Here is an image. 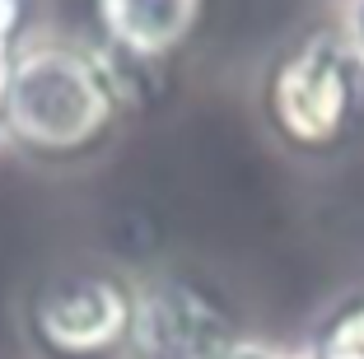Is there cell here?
<instances>
[{"instance_id": "8992f818", "label": "cell", "mask_w": 364, "mask_h": 359, "mask_svg": "<svg viewBox=\"0 0 364 359\" xmlns=\"http://www.w3.org/2000/svg\"><path fill=\"white\" fill-rule=\"evenodd\" d=\"M309 355H318V359H364V294L346 299L341 308L327 313V322L318 327Z\"/></svg>"}, {"instance_id": "3957f363", "label": "cell", "mask_w": 364, "mask_h": 359, "mask_svg": "<svg viewBox=\"0 0 364 359\" xmlns=\"http://www.w3.org/2000/svg\"><path fill=\"white\" fill-rule=\"evenodd\" d=\"M131 313V275L107 266H61L23 299V336L38 359H127Z\"/></svg>"}, {"instance_id": "8fae6325", "label": "cell", "mask_w": 364, "mask_h": 359, "mask_svg": "<svg viewBox=\"0 0 364 359\" xmlns=\"http://www.w3.org/2000/svg\"><path fill=\"white\" fill-rule=\"evenodd\" d=\"M309 359H318V355H309Z\"/></svg>"}, {"instance_id": "277c9868", "label": "cell", "mask_w": 364, "mask_h": 359, "mask_svg": "<svg viewBox=\"0 0 364 359\" xmlns=\"http://www.w3.org/2000/svg\"><path fill=\"white\" fill-rule=\"evenodd\" d=\"M243 336L234 299L210 275L164 266L136 280L127 359H225Z\"/></svg>"}, {"instance_id": "5b68a950", "label": "cell", "mask_w": 364, "mask_h": 359, "mask_svg": "<svg viewBox=\"0 0 364 359\" xmlns=\"http://www.w3.org/2000/svg\"><path fill=\"white\" fill-rule=\"evenodd\" d=\"M94 38L136 61L178 65V56L201 33L210 0H89Z\"/></svg>"}, {"instance_id": "52a82bcc", "label": "cell", "mask_w": 364, "mask_h": 359, "mask_svg": "<svg viewBox=\"0 0 364 359\" xmlns=\"http://www.w3.org/2000/svg\"><path fill=\"white\" fill-rule=\"evenodd\" d=\"M33 38V0H0V61H14Z\"/></svg>"}, {"instance_id": "30bf717a", "label": "cell", "mask_w": 364, "mask_h": 359, "mask_svg": "<svg viewBox=\"0 0 364 359\" xmlns=\"http://www.w3.org/2000/svg\"><path fill=\"white\" fill-rule=\"evenodd\" d=\"M5 103H10V61H0V131H5Z\"/></svg>"}, {"instance_id": "9c48e42d", "label": "cell", "mask_w": 364, "mask_h": 359, "mask_svg": "<svg viewBox=\"0 0 364 359\" xmlns=\"http://www.w3.org/2000/svg\"><path fill=\"white\" fill-rule=\"evenodd\" d=\"M346 28H350V38L360 43V52H364V0H350V14H346Z\"/></svg>"}, {"instance_id": "7a4b0ae2", "label": "cell", "mask_w": 364, "mask_h": 359, "mask_svg": "<svg viewBox=\"0 0 364 359\" xmlns=\"http://www.w3.org/2000/svg\"><path fill=\"white\" fill-rule=\"evenodd\" d=\"M257 117L294 159H336L364 136V52L346 19L313 23L271 56Z\"/></svg>"}, {"instance_id": "ba28073f", "label": "cell", "mask_w": 364, "mask_h": 359, "mask_svg": "<svg viewBox=\"0 0 364 359\" xmlns=\"http://www.w3.org/2000/svg\"><path fill=\"white\" fill-rule=\"evenodd\" d=\"M225 359H309V350H289V345H276V341H262V336H243Z\"/></svg>"}, {"instance_id": "6da1fadb", "label": "cell", "mask_w": 364, "mask_h": 359, "mask_svg": "<svg viewBox=\"0 0 364 359\" xmlns=\"http://www.w3.org/2000/svg\"><path fill=\"white\" fill-rule=\"evenodd\" d=\"M127 127L94 38H28L10 61L0 140L43 168L94 164Z\"/></svg>"}]
</instances>
